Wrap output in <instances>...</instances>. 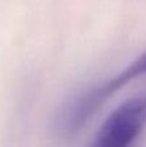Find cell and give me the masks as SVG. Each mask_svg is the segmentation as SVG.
Wrapping results in <instances>:
<instances>
[{
  "label": "cell",
  "instance_id": "obj_2",
  "mask_svg": "<svg viewBox=\"0 0 146 147\" xmlns=\"http://www.w3.org/2000/svg\"><path fill=\"white\" fill-rule=\"evenodd\" d=\"M146 76V51L141 53L136 59L131 62L123 71L113 76L105 84L95 86L85 92L84 94L76 97L74 103L66 109L64 114L65 121L71 129L79 130L82 125L89 120V117L100 109V106L114 93L122 89L124 85L140 76Z\"/></svg>",
  "mask_w": 146,
  "mask_h": 147
},
{
  "label": "cell",
  "instance_id": "obj_1",
  "mask_svg": "<svg viewBox=\"0 0 146 147\" xmlns=\"http://www.w3.org/2000/svg\"><path fill=\"white\" fill-rule=\"evenodd\" d=\"M146 125V93L126 99L107 115L87 147H131Z\"/></svg>",
  "mask_w": 146,
  "mask_h": 147
}]
</instances>
